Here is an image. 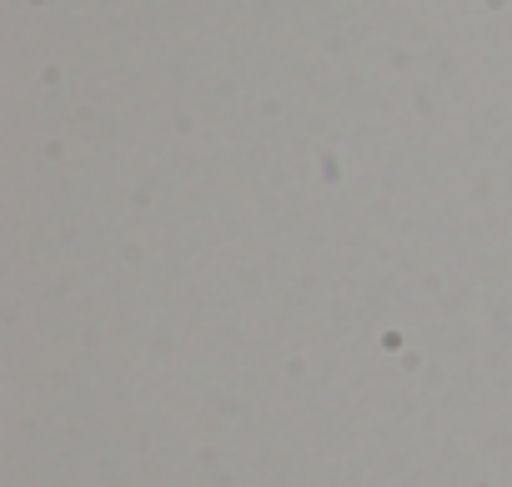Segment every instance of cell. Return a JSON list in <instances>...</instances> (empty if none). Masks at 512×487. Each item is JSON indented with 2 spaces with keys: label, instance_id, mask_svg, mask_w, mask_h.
<instances>
[]
</instances>
